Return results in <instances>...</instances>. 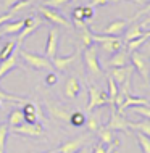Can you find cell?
Listing matches in <instances>:
<instances>
[{
	"label": "cell",
	"mask_w": 150,
	"mask_h": 153,
	"mask_svg": "<svg viewBox=\"0 0 150 153\" xmlns=\"http://www.w3.org/2000/svg\"><path fill=\"white\" fill-rule=\"evenodd\" d=\"M107 84H108V92H107V95H108V105L110 106H115V98H116V95H118V84L115 82V79L113 77H108V81H107Z\"/></svg>",
	"instance_id": "obj_25"
},
{
	"label": "cell",
	"mask_w": 150,
	"mask_h": 153,
	"mask_svg": "<svg viewBox=\"0 0 150 153\" xmlns=\"http://www.w3.org/2000/svg\"><path fill=\"white\" fill-rule=\"evenodd\" d=\"M31 5H32V0H18L15 5H11L10 8H8V13L13 16L16 11H21V10H24V8H28Z\"/></svg>",
	"instance_id": "obj_29"
},
{
	"label": "cell",
	"mask_w": 150,
	"mask_h": 153,
	"mask_svg": "<svg viewBox=\"0 0 150 153\" xmlns=\"http://www.w3.org/2000/svg\"><path fill=\"white\" fill-rule=\"evenodd\" d=\"M144 36V29L142 26H140V23H134L131 24V26H128V31H126V36H124V39H126V42L132 39H137V37Z\"/></svg>",
	"instance_id": "obj_24"
},
{
	"label": "cell",
	"mask_w": 150,
	"mask_h": 153,
	"mask_svg": "<svg viewBox=\"0 0 150 153\" xmlns=\"http://www.w3.org/2000/svg\"><path fill=\"white\" fill-rule=\"evenodd\" d=\"M129 129L136 131V132H140V134L147 135V137H150V119H142V121L139 123H132L129 121Z\"/></svg>",
	"instance_id": "obj_22"
},
{
	"label": "cell",
	"mask_w": 150,
	"mask_h": 153,
	"mask_svg": "<svg viewBox=\"0 0 150 153\" xmlns=\"http://www.w3.org/2000/svg\"><path fill=\"white\" fill-rule=\"evenodd\" d=\"M140 3H147V2H150V0H139Z\"/></svg>",
	"instance_id": "obj_46"
},
{
	"label": "cell",
	"mask_w": 150,
	"mask_h": 153,
	"mask_svg": "<svg viewBox=\"0 0 150 153\" xmlns=\"http://www.w3.org/2000/svg\"><path fill=\"white\" fill-rule=\"evenodd\" d=\"M69 124H73L74 127H81L86 124V116L84 113H81V111H73L71 116H69Z\"/></svg>",
	"instance_id": "obj_27"
},
{
	"label": "cell",
	"mask_w": 150,
	"mask_h": 153,
	"mask_svg": "<svg viewBox=\"0 0 150 153\" xmlns=\"http://www.w3.org/2000/svg\"><path fill=\"white\" fill-rule=\"evenodd\" d=\"M129 26V21L128 19H116V21H111L108 23L105 26V29H103V34L107 36H116L118 37L121 32H124V29Z\"/></svg>",
	"instance_id": "obj_16"
},
{
	"label": "cell",
	"mask_w": 150,
	"mask_h": 153,
	"mask_svg": "<svg viewBox=\"0 0 150 153\" xmlns=\"http://www.w3.org/2000/svg\"><path fill=\"white\" fill-rule=\"evenodd\" d=\"M92 40H94V42H97V44H100V47H102L103 52L111 53V55H113L115 52H118V50H121V48H124L123 40L118 39L116 36L95 34V32H92Z\"/></svg>",
	"instance_id": "obj_1"
},
{
	"label": "cell",
	"mask_w": 150,
	"mask_h": 153,
	"mask_svg": "<svg viewBox=\"0 0 150 153\" xmlns=\"http://www.w3.org/2000/svg\"><path fill=\"white\" fill-rule=\"evenodd\" d=\"M44 82H45L47 85H55L57 82H58V76H57L55 73H52V71H50V73L47 74V76H45Z\"/></svg>",
	"instance_id": "obj_39"
},
{
	"label": "cell",
	"mask_w": 150,
	"mask_h": 153,
	"mask_svg": "<svg viewBox=\"0 0 150 153\" xmlns=\"http://www.w3.org/2000/svg\"><path fill=\"white\" fill-rule=\"evenodd\" d=\"M82 56H84V63H86L87 71H89L90 74H94V76H100V74H102V66H100V63H99L97 50H95L94 45L87 47L84 50V53H82Z\"/></svg>",
	"instance_id": "obj_7"
},
{
	"label": "cell",
	"mask_w": 150,
	"mask_h": 153,
	"mask_svg": "<svg viewBox=\"0 0 150 153\" xmlns=\"http://www.w3.org/2000/svg\"><path fill=\"white\" fill-rule=\"evenodd\" d=\"M2 36H3V34H2V31H0V39H2Z\"/></svg>",
	"instance_id": "obj_49"
},
{
	"label": "cell",
	"mask_w": 150,
	"mask_h": 153,
	"mask_svg": "<svg viewBox=\"0 0 150 153\" xmlns=\"http://www.w3.org/2000/svg\"><path fill=\"white\" fill-rule=\"evenodd\" d=\"M97 135L100 139V142L103 143V145H111V143L115 142V135H113V131L108 129L107 126H100L99 131H97Z\"/></svg>",
	"instance_id": "obj_21"
},
{
	"label": "cell",
	"mask_w": 150,
	"mask_h": 153,
	"mask_svg": "<svg viewBox=\"0 0 150 153\" xmlns=\"http://www.w3.org/2000/svg\"><path fill=\"white\" fill-rule=\"evenodd\" d=\"M129 61H131V65L139 71L140 76L144 77V81L149 82L150 81V66H149V61L145 58V55L140 52V48L129 53Z\"/></svg>",
	"instance_id": "obj_3"
},
{
	"label": "cell",
	"mask_w": 150,
	"mask_h": 153,
	"mask_svg": "<svg viewBox=\"0 0 150 153\" xmlns=\"http://www.w3.org/2000/svg\"><path fill=\"white\" fill-rule=\"evenodd\" d=\"M23 123H24L23 110L15 108L10 114H8V123H7V124L10 126V129H11V127H15V126H19V124H23Z\"/></svg>",
	"instance_id": "obj_23"
},
{
	"label": "cell",
	"mask_w": 150,
	"mask_h": 153,
	"mask_svg": "<svg viewBox=\"0 0 150 153\" xmlns=\"http://www.w3.org/2000/svg\"><path fill=\"white\" fill-rule=\"evenodd\" d=\"M47 110H49V114L53 119H58V121H63V123H69L71 113H69L66 108H63L61 105H55V103L47 102Z\"/></svg>",
	"instance_id": "obj_14"
},
{
	"label": "cell",
	"mask_w": 150,
	"mask_h": 153,
	"mask_svg": "<svg viewBox=\"0 0 150 153\" xmlns=\"http://www.w3.org/2000/svg\"><path fill=\"white\" fill-rule=\"evenodd\" d=\"M16 2H18V0H3V3H5V7H8V8H10L11 5H15Z\"/></svg>",
	"instance_id": "obj_44"
},
{
	"label": "cell",
	"mask_w": 150,
	"mask_h": 153,
	"mask_svg": "<svg viewBox=\"0 0 150 153\" xmlns=\"http://www.w3.org/2000/svg\"><path fill=\"white\" fill-rule=\"evenodd\" d=\"M82 13H84V21H89V19L94 18V7L92 5H86L82 7Z\"/></svg>",
	"instance_id": "obj_38"
},
{
	"label": "cell",
	"mask_w": 150,
	"mask_h": 153,
	"mask_svg": "<svg viewBox=\"0 0 150 153\" xmlns=\"http://www.w3.org/2000/svg\"><path fill=\"white\" fill-rule=\"evenodd\" d=\"M118 143H119V140H115L111 145H108V148H105V145L100 142V143H97V145L94 147V152L92 153H111V152H113V148L118 147Z\"/></svg>",
	"instance_id": "obj_34"
},
{
	"label": "cell",
	"mask_w": 150,
	"mask_h": 153,
	"mask_svg": "<svg viewBox=\"0 0 150 153\" xmlns=\"http://www.w3.org/2000/svg\"><path fill=\"white\" fill-rule=\"evenodd\" d=\"M18 66V55H16V52L13 55H10L7 60L0 61V79H2L3 76H7L10 71H13V69Z\"/></svg>",
	"instance_id": "obj_19"
},
{
	"label": "cell",
	"mask_w": 150,
	"mask_h": 153,
	"mask_svg": "<svg viewBox=\"0 0 150 153\" xmlns=\"http://www.w3.org/2000/svg\"><path fill=\"white\" fill-rule=\"evenodd\" d=\"M73 19H81L84 21V13H82V7H78L73 10Z\"/></svg>",
	"instance_id": "obj_41"
},
{
	"label": "cell",
	"mask_w": 150,
	"mask_h": 153,
	"mask_svg": "<svg viewBox=\"0 0 150 153\" xmlns=\"http://www.w3.org/2000/svg\"><path fill=\"white\" fill-rule=\"evenodd\" d=\"M107 127L111 129L113 132L121 131V132H128L129 131V121L124 118V114L118 113L115 106H111V113H110V121L107 123Z\"/></svg>",
	"instance_id": "obj_8"
},
{
	"label": "cell",
	"mask_w": 150,
	"mask_h": 153,
	"mask_svg": "<svg viewBox=\"0 0 150 153\" xmlns=\"http://www.w3.org/2000/svg\"><path fill=\"white\" fill-rule=\"evenodd\" d=\"M68 2H71V0H45L44 5L45 7H50V8H58V7L66 5Z\"/></svg>",
	"instance_id": "obj_37"
},
{
	"label": "cell",
	"mask_w": 150,
	"mask_h": 153,
	"mask_svg": "<svg viewBox=\"0 0 150 153\" xmlns=\"http://www.w3.org/2000/svg\"><path fill=\"white\" fill-rule=\"evenodd\" d=\"M87 92H89V102H87V111H92L97 106H105L108 105V95L107 92L100 90L95 85H87Z\"/></svg>",
	"instance_id": "obj_6"
},
{
	"label": "cell",
	"mask_w": 150,
	"mask_h": 153,
	"mask_svg": "<svg viewBox=\"0 0 150 153\" xmlns=\"http://www.w3.org/2000/svg\"><path fill=\"white\" fill-rule=\"evenodd\" d=\"M87 142H89V134L79 135L76 139H71V140H68V142H65L61 147L57 148V152L58 153H76L78 150H81Z\"/></svg>",
	"instance_id": "obj_10"
},
{
	"label": "cell",
	"mask_w": 150,
	"mask_h": 153,
	"mask_svg": "<svg viewBox=\"0 0 150 153\" xmlns=\"http://www.w3.org/2000/svg\"><path fill=\"white\" fill-rule=\"evenodd\" d=\"M145 13H150V2H147V5H145V8H142V10H139L137 13L134 15V19L139 18L140 15H145Z\"/></svg>",
	"instance_id": "obj_42"
},
{
	"label": "cell",
	"mask_w": 150,
	"mask_h": 153,
	"mask_svg": "<svg viewBox=\"0 0 150 153\" xmlns=\"http://www.w3.org/2000/svg\"><path fill=\"white\" fill-rule=\"evenodd\" d=\"M131 110L134 113L140 114L145 119H150V105H137V106H131Z\"/></svg>",
	"instance_id": "obj_35"
},
{
	"label": "cell",
	"mask_w": 150,
	"mask_h": 153,
	"mask_svg": "<svg viewBox=\"0 0 150 153\" xmlns=\"http://www.w3.org/2000/svg\"><path fill=\"white\" fill-rule=\"evenodd\" d=\"M76 153H90V150H89V148H87V147L84 145V147H82V148H81V150H78Z\"/></svg>",
	"instance_id": "obj_45"
},
{
	"label": "cell",
	"mask_w": 150,
	"mask_h": 153,
	"mask_svg": "<svg viewBox=\"0 0 150 153\" xmlns=\"http://www.w3.org/2000/svg\"><path fill=\"white\" fill-rule=\"evenodd\" d=\"M19 56L21 60L26 63L28 66L34 69H52V61H50L47 56H42V55H37V53H31V52H26V50H21L19 48Z\"/></svg>",
	"instance_id": "obj_2"
},
{
	"label": "cell",
	"mask_w": 150,
	"mask_h": 153,
	"mask_svg": "<svg viewBox=\"0 0 150 153\" xmlns=\"http://www.w3.org/2000/svg\"><path fill=\"white\" fill-rule=\"evenodd\" d=\"M113 153H118V152H116V150H115V152H113Z\"/></svg>",
	"instance_id": "obj_51"
},
{
	"label": "cell",
	"mask_w": 150,
	"mask_h": 153,
	"mask_svg": "<svg viewBox=\"0 0 150 153\" xmlns=\"http://www.w3.org/2000/svg\"><path fill=\"white\" fill-rule=\"evenodd\" d=\"M79 92H81V84H79V79L78 77H68V81H66L65 84V95L68 98H76Z\"/></svg>",
	"instance_id": "obj_18"
},
{
	"label": "cell",
	"mask_w": 150,
	"mask_h": 153,
	"mask_svg": "<svg viewBox=\"0 0 150 153\" xmlns=\"http://www.w3.org/2000/svg\"><path fill=\"white\" fill-rule=\"evenodd\" d=\"M8 132H10V126L8 124H0V150H5Z\"/></svg>",
	"instance_id": "obj_33"
},
{
	"label": "cell",
	"mask_w": 150,
	"mask_h": 153,
	"mask_svg": "<svg viewBox=\"0 0 150 153\" xmlns=\"http://www.w3.org/2000/svg\"><path fill=\"white\" fill-rule=\"evenodd\" d=\"M44 53L49 60H52L53 56H57V53H58V29L57 27H52V29L49 31Z\"/></svg>",
	"instance_id": "obj_11"
},
{
	"label": "cell",
	"mask_w": 150,
	"mask_h": 153,
	"mask_svg": "<svg viewBox=\"0 0 150 153\" xmlns=\"http://www.w3.org/2000/svg\"><path fill=\"white\" fill-rule=\"evenodd\" d=\"M24 26V19H18V21H8L5 23V24H2V34L3 36H10V34H18L19 31H21V27Z\"/></svg>",
	"instance_id": "obj_20"
},
{
	"label": "cell",
	"mask_w": 150,
	"mask_h": 153,
	"mask_svg": "<svg viewBox=\"0 0 150 153\" xmlns=\"http://www.w3.org/2000/svg\"><path fill=\"white\" fill-rule=\"evenodd\" d=\"M45 153H58L57 150H50V152H45Z\"/></svg>",
	"instance_id": "obj_47"
},
{
	"label": "cell",
	"mask_w": 150,
	"mask_h": 153,
	"mask_svg": "<svg viewBox=\"0 0 150 153\" xmlns=\"http://www.w3.org/2000/svg\"><path fill=\"white\" fill-rule=\"evenodd\" d=\"M0 153H5V150H0Z\"/></svg>",
	"instance_id": "obj_50"
},
{
	"label": "cell",
	"mask_w": 150,
	"mask_h": 153,
	"mask_svg": "<svg viewBox=\"0 0 150 153\" xmlns=\"http://www.w3.org/2000/svg\"><path fill=\"white\" fill-rule=\"evenodd\" d=\"M16 135H26V137H40L44 135V126L39 123L36 124H29V123H23L19 126L11 127Z\"/></svg>",
	"instance_id": "obj_9"
},
{
	"label": "cell",
	"mask_w": 150,
	"mask_h": 153,
	"mask_svg": "<svg viewBox=\"0 0 150 153\" xmlns=\"http://www.w3.org/2000/svg\"><path fill=\"white\" fill-rule=\"evenodd\" d=\"M23 114H24V123H29V124H36L39 123L40 119V110L36 103L32 102H26L23 106Z\"/></svg>",
	"instance_id": "obj_13"
},
{
	"label": "cell",
	"mask_w": 150,
	"mask_h": 153,
	"mask_svg": "<svg viewBox=\"0 0 150 153\" xmlns=\"http://www.w3.org/2000/svg\"><path fill=\"white\" fill-rule=\"evenodd\" d=\"M81 40H82V45H84V48L90 47V45L94 44V40H92V32L89 31V27H87V26L81 29Z\"/></svg>",
	"instance_id": "obj_32"
},
{
	"label": "cell",
	"mask_w": 150,
	"mask_h": 153,
	"mask_svg": "<svg viewBox=\"0 0 150 153\" xmlns=\"http://www.w3.org/2000/svg\"><path fill=\"white\" fill-rule=\"evenodd\" d=\"M40 26H42V19H40V16H28V18L24 19V26L21 27V31L18 32V39L15 40L16 45H18V48L21 47L23 40L31 36L32 32H36Z\"/></svg>",
	"instance_id": "obj_4"
},
{
	"label": "cell",
	"mask_w": 150,
	"mask_h": 153,
	"mask_svg": "<svg viewBox=\"0 0 150 153\" xmlns=\"http://www.w3.org/2000/svg\"><path fill=\"white\" fill-rule=\"evenodd\" d=\"M147 42V39H145L144 36H140V37H137V39H132V40H129V42H126V50L131 53V52H134V50H139L140 47H142V44Z\"/></svg>",
	"instance_id": "obj_28"
},
{
	"label": "cell",
	"mask_w": 150,
	"mask_h": 153,
	"mask_svg": "<svg viewBox=\"0 0 150 153\" xmlns=\"http://www.w3.org/2000/svg\"><path fill=\"white\" fill-rule=\"evenodd\" d=\"M76 58H78V50H74L69 56H58L57 55V56H53L50 61H52V66L55 69H58V71H65L69 65H73L74 61H76Z\"/></svg>",
	"instance_id": "obj_15"
},
{
	"label": "cell",
	"mask_w": 150,
	"mask_h": 153,
	"mask_svg": "<svg viewBox=\"0 0 150 153\" xmlns=\"http://www.w3.org/2000/svg\"><path fill=\"white\" fill-rule=\"evenodd\" d=\"M86 126H87V129H89L90 132H97V131H99V127H100V123H99L97 116L90 114L89 118H86Z\"/></svg>",
	"instance_id": "obj_36"
},
{
	"label": "cell",
	"mask_w": 150,
	"mask_h": 153,
	"mask_svg": "<svg viewBox=\"0 0 150 153\" xmlns=\"http://www.w3.org/2000/svg\"><path fill=\"white\" fill-rule=\"evenodd\" d=\"M0 100H3V102H13V103H26L29 100H26V98H23V97H18V95H11V94H8V92H2L0 90Z\"/></svg>",
	"instance_id": "obj_30"
},
{
	"label": "cell",
	"mask_w": 150,
	"mask_h": 153,
	"mask_svg": "<svg viewBox=\"0 0 150 153\" xmlns=\"http://www.w3.org/2000/svg\"><path fill=\"white\" fill-rule=\"evenodd\" d=\"M136 137H137V142H139L140 148H142V152L144 153H150V137L140 134V132H136Z\"/></svg>",
	"instance_id": "obj_31"
},
{
	"label": "cell",
	"mask_w": 150,
	"mask_h": 153,
	"mask_svg": "<svg viewBox=\"0 0 150 153\" xmlns=\"http://www.w3.org/2000/svg\"><path fill=\"white\" fill-rule=\"evenodd\" d=\"M2 105H3V100H0V110H2Z\"/></svg>",
	"instance_id": "obj_48"
},
{
	"label": "cell",
	"mask_w": 150,
	"mask_h": 153,
	"mask_svg": "<svg viewBox=\"0 0 150 153\" xmlns=\"http://www.w3.org/2000/svg\"><path fill=\"white\" fill-rule=\"evenodd\" d=\"M39 13L47 19L49 23H52L53 26H60V27H71V23L65 18L63 15H60L55 8H50V7H45V5H40L39 8Z\"/></svg>",
	"instance_id": "obj_5"
},
{
	"label": "cell",
	"mask_w": 150,
	"mask_h": 153,
	"mask_svg": "<svg viewBox=\"0 0 150 153\" xmlns=\"http://www.w3.org/2000/svg\"><path fill=\"white\" fill-rule=\"evenodd\" d=\"M116 2H121V0H90L89 5H92V7H102V5H107V3H116Z\"/></svg>",
	"instance_id": "obj_40"
},
{
	"label": "cell",
	"mask_w": 150,
	"mask_h": 153,
	"mask_svg": "<svg viewBox=\"0 0 150 153\" xmlns=\"http://www.w3.org/2000/svg\"><path fill=\"white\" fill-rule=\"evenodd\" d=\"M15 48H16V42H15V40L7 42L2 48H0V61L7 60L10 55H13V53H15Z\"/></svg>",
	"instance_id": "obj_26"
},
{
	"label": "cell",
	"mask_w": 150,
	"mask_h": 153,
	"mask_svg": "<svg viewBox=\"0 0 150 153\" xmlns=\"http://www.w3.org/2000/svg\"><path fill=\"white\" fill-rule=\"evenodd\" d=\"M132 71H134V66L132 65H128V66H121V68H111L110 71V76L115 79L116 84L123 85L124 81L131 79L132 76Z\"/></svg>",
	"instance_id": "obj_12"
},
{
	"label": "cell",
	"mask_w": 150,
	"mask_h": 153,
	"mask_svg": "<svg viewBox=\"0 0 150 153\" xmlns=\"http://www.w3.org/2000/svg\"><path fill=\"white\" fill-rule=\"evenodd\" d=\"M128 63H129V52L124 50V48L115 52L113 56L107 61V65L110 68H121V66H128Z\"/></svg>",
	"instance_id": "obj_17"
},
{
	"label": "cell",
	"mask_w": 150,
	"mask_h": 153,
	"mask_svg": "<svg viewBox=\"0 0 150 153\" xmlns=\"http://www.w3.org/2000/svg\"><path fill=\"white\" fill-rule=\"evenodd\" d=\"M10 18H11V15H10V13H7V15H2V16H0V26H2V24H5V23H7Z\"/></svg>",
	"instance_id": "obj_43"
}]
</instances>
